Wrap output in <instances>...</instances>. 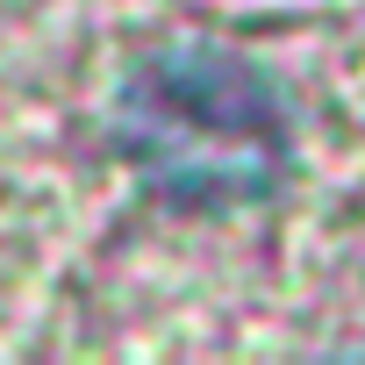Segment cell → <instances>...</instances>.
<instances>
[{"mask_svg": "<svg viewBox=\"0 0 365 365\" xmlns=\"http://www.w3.org/2000/svg\"><path fill=\"white\" fill-rule=\"evenodd\" d=\"M115 136L165 201L237 208L272 194L287 165V108L237 51L179 43L122 79Z\"/></svg>", "mask_w": 365, "mask_h": 365, "instance_id": "cell-1", "label": "cell"}]
</instances>
